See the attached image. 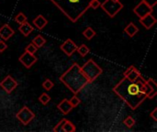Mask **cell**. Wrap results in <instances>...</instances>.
<instances>
[{
    "mask_svg": "<svg viewBox=\"0 0 157 132\" xmlns=\"http://www.w3.org/2000/svg\"><path fill=\"white\" fill-rule=\"evenodd\" d=\"M27 19H28L27 16H25V14H23L22 12H19L14 18V20L18 24H22L23 22L27 21Z\"/></svg>",
    "mask_w": 157,
    "mask_h": 132,
    "instance_id": "24",
    "label": "cell"
},
{
    "mask_svg": "<svg viewBox=\"0 0 157 132\" xmlns=\"http://www.w3.org/2000/svg\"><path fill=\"white\" fill-rule=\"evenodd\" d=\"M16 118L25 126H27L30 121H32L35 119V114L28 107H23L17 114Z\"/></svg>",
    "mask_w": 157,
    "mask_h": 132,
    "instance_id": "6",
    "label": "cell"
},
{
    "mask_svg": "<svg viewBox=\"0 0 157 132\" xmlns=\"http://www.w3.org/2000/svg\"><path fill=\"white\" fill-rule=\"evenodd\" d=\"M146 83H147L154 90H156V83H155V81L153 78H149V79L146 81Z\"/></svg>",
    "mask_w": 157,
    "mask_h": 132,
    "instance_id": "30",
    "label": "cell"
},
{
    "mask_svg": "<svg viewBox=\"0 0 157 132\" xmlns=\"http://www.w3.org/2000/svg\"><path fill=\"white\" fill-rule=\"evenodd\" d=\"M76 130V128L75 126L70 121V120H67L65 119L64 121V124L63 126V132H75Z\"/></svg>",
    "mask_w": 157,
    "mask_h": 132,
    "instance_id": "17",
    "label": "cell"
},
{
    "mask_svg": "<svg viewBox=\"0 0 157 132\" xmlns=\"http://www.w3.org/2000/svg\"><path fill=\"white\" fill-rule=\"evenodd\" d=\"M133 68H134V66H133V65L130 66V67H129V68H128V69H127V70H126V71L124 72V74H123L124 77H126V76H127V75H128V74H130V73L132 72V70Z\"/></svg>",
    "mask_w": 157,
    "mask_h": 132,
    "instance_id": "34",
    "label": "cell"
},
{
    "mask_svg": "<svg viewBox=\"0 0 157 132\" xmlns=\"http://www.w3.org/2000/svg\"><path fill=\"white\" fill-rule=\"evenodd\" d=\"M37 50H38V48L31 42V43H29L27 47H26V51H28V52H29V53H31V54H34L36 51H37Z\"/></svg>",
    "mask_w": 157,
    "mask_h": 132,
    "instance_id": "27",
    "label": "cell"
},
{
    "mask_svg": "<svg viewBox=\"0 0 157 132\" xmlns=\"http://www.w3.org/2000/svg\"><path fill=\"white\" fill-rule=\"evenodd\" d=\"M77 45L71 40V39H67L61 46L60 49L67 55V56H72L74 54L75 51H76L77 50Z\"/></svg>",
    "mask_w": 157,
    "mask_h": 132,
    "instance_id": "10",
    "label": "cell"
},
{
    "mask_svg": "<svg viewBox=\"0 0 157 132\" xmlns=\"http://www.w3.org/2000/svg\"><path fill=\"white\" fill-rule=\"evenodd\" d=\"M133 13L140 18L143 17L148 14H152L153 12V7L149 6L147 4H145L144 1H141L133 9H132Z\"/></svg>",
    "mask_w": 157,
    "mask_h": 132,
    "instance_id": "8",
    "label": "cell"
},
{
    "mask_svg": "<svg viewBox=\"0 0 157 132\" xmlns=\"http://www.w3.org/2000/svg\"><path fill=\"white\" fill-rule=\"evenodd\" d=\"M18 60L26 68L29 69L37 62V57L34 54H31V53H29V52L25 51V52L22 55H20Z\"/></svg>",
    "mask_w": 157,
    "mask_h": 132,
    "instance_id": "9",
    "label": "cell"
},
{
    "mask_svg": "<svg viewBox=\"0 0 157 132\" xmlns=\"http://www.w3.org/2000/svg\"><path fill=\"white\" fill-rule=\"evenodd\" d=\"M142 1H144L145 4H147L149 6H151L153 8H154V6L157 4V0H142Z\"/></svg>",
    "mask_w": 157,
    "mask_h": 132,
    "instance_id": "31",
    "label": "cell"
},
{
    "mask_svg": "<svg viewBox=\"0 0 157 132\" xmlns=\"http://www.w3.org/2000/svg\"><path fill=\"white\" fill-rule=\"evenodd\" d=\"M6 49H7V45H6V43L5 42V40H0V52L5 51Z\"/></svg>",
    "mask_w": 157,
    "mask_h": 132,
    "instance_id": "32",
    "label": "cell"
},
{
    "mask_svg": "<svg viewBox=\"0 0 157 132\" xmlns=\"http://www.w3.org/2000/svg\"><path fill=\"white\" fill-rule=\"evenodd\" d=\"M46 42V40L41 36V35H38L36 36L33 40H32V43L37 47V48H41Z\"/></svg>",
    "mask_w": 157,
    "mask_h": 132,
    "instance_id": "18",
    "label": "cell"
},
{
    "mask_svg": "<svg viewBox=\"0 0 157 132\" xmlns=\"http://www.w3.org/2000/svg\"><path fill=\"white\" fill-rule=\"evenodd\" d=\"M59 79L75 95L81 92L89 84L88 79L81 70V66L76 62H74Z\"/></svg>",
    "mask_w": 157,
    "mask_h": 132,
    "instance_id": "3",
    "label": "cell"
},
{
    "mask_svg": "<svg viewBox=\"0 0 157 132\" xmlns=\"http://www.w3.org/2000/svg\"><path fill=\"white\" fill-rule=\"evenodd\" d=\"M69 103L72 105L73 107H76L81 103V100H80L76 96H74L69 100Z\"/></svg>",
    "mask_w": 157,
    "mask_h": 132,
    "instance_id": "26",
    "label": "cell"
},
{
    "mask_svg": "<svg viewBox=\"0 0 157 132\" xmlns=\"http://www.w3.org/2000/svg\"><path fill=\"white\" fill-rule=\"evenodd\" d=\"M72 22L78 21L89 9L92 0H50Z\"/></svg>",
    "mask_w": 157,
    "mask_h": 132,
    "instance_id": "2",
    "label": "cell"
},
{
    "mask_svg": "<svg viewBox=\"0 0 157 132\" xmlns=\"http://www.w3.org/2000/svg\"><path fill=\"white\" fill-rule=\"evenodd\" d=\"M156 113H157V108L155 107L153 111H152V113L150 114V117L155 120V121H157V116H156Z\"/></svg>",
    "mask_w": 157,
    "mask_h": 132,
    "instance_id": "33",
    "label": "cell"
},
{
    "mask_svg": "<svg viewBox=\"0 0 157 132\" xmlns=\"http://www.w3.org/2000/svg\"><path fill=\"white\" fill-rule=\"evenodd\" d=\"M140 75H141V73H140V72L135 68V67H134V68L132 70V72H131V73L126 76V77H127L130 81H135V80H136Z\"/></svg>",
    "mask_w": 157,
    "mask_h": 132,
    "instance_id": "21",
    "label": "cell"
},
{
    "mask_svg": "<svg viewBox=\"0 0 157 132\" xmlns=\"http://www.w3.org/2000/svg\"><path fill=\"white\" fill-rule=\"evenodd\" d=\"M140 23L146 28V29H150L151 28H153L155 23H156V18L152 15V14H148L143 17L139 18Z\"/></svg>",
    "mask_w": 157,
    "mask_h": 132,
    "instance_id": "11",
    "label": "cell"
},
{
    "mask_svg": "<svg viewBox=\"0 0 157 132\" xmlns=\"http://www.w3.org/2000/svg\"><path fill=\"white\" fill-rule=\"evenodd\" d=\"M146 80L142 74L135 80L130 81L127 77H123L112 89V91L122 99L127 106L132 110L137 109L146 99L144 93V85Z\"/></svg>",
    "mask_w": 157,
    "mask_h": 132,
    "instance_id": "1",
    "label": "cell"
},
{
    "mask_svg": "<svg viewBox=\"0 0 157 132\" xmlns=\"http://www.w3.org/2000/svg\"><path fill=\"white\" fill-rule=\"evenodd\" d=\"M57 108L62 112V114L67 115V114H69V113L72 111V109H73L74 107H73L72 105L69 103V100H67L66 98H64V99H63V100L57 105Z\"/></svg>",
    "mask_w": 157,
    "mask_h": 132,
    "instance_id": "13",
    "label": "cell"
},
{
    "mask_svg": "<svg viewBox=\"0 0 157 132\" xmlns=\"http://www.w3.org/2000/svg\"><path fill=\"white\" fill-rule=\"evenodd\" d=\"M39 101L42 104V105H47L50 101H51V96L47 94V93H42L40 97H39Z\"/></svg>",
    "mask_w": 157,
    "mask_h": 132,
    "instance_id": "22",
    "label": "cell"
},
{
    "mask_svg": "<svg viewBox=\"0 0 157 132\" xmlns=\"http://www.w3.org/2000/svg\"><path fill=\"white\" fill-rule=\"evenodd\" d=\"M32 23H33V25H34L38 29L41 30V29L48 24V20H47L42 15H39V16H37V17L33 19Z\"/></svg>",
    "mask_w": 157,
    "mask_h": 132,
    "instance_id": "14",
    "label": "cell"
},
{
    "mask_svg": "<svg viewBox=\"0 0 157 132\" xmlns=\"http://www.w3.org/2000/svg\"><path fill=\"white\" fill-rule=\"evenodd\" d=\"M123 124H124L127 128L131 129V128H132V127L135 125V119H134L132 117L128 116V117L123 120Z\"/></svg>",
    "mask_w": 157,
    "mask_h": 132,
    "instance_id": "23",
    "label": "cell"
},
{
    "mask_svg": "<svg viewBox=\"0 0 157 132\" xmlns=\"http://www.w3.org/2000/svg\"><path fill=\"white\" fill-rule=\"evenodd\" d=\"M18 30L21 32V34H23L25 37H28L33 30H34V28L28 22V21H25L23 22L22 24H20L19 28H18Z\"/></svg>",
    "mask_w": 157,
    "mask_h": 132,
    "instance_id": "15",
    "label": "cell"
},
{
    "mask_svg": "<svg viewBox=\"0 0 157 132\" xmlns=\"http://www.w3.org/2000/svg\"><path fill=\"white\" fill-rule=\"evenodd\" d=\"M100 6L109 17H114L123 8L124 6L122 3L117 0H105L102 4H100Z\"/></svg>",
    "mask_w": 157,
    "mask_h": 132,
    "instance_id": "5",
    "label": "cell"
},
{
    "mask_svg": "<svg viewBox=\"0 0 157 132\" xmlns=\"http://www.w3.org/2000/svg\"><path fill=\"white\" fill-rule=\"evenodd\" d=\"M124 32L131 38L134 37L135 34H137L139 32V28L138 27L133 23V22H131L128 26H126V28H124Z\"/></svg>",
    "mask_w": 157,
    "mask_h": 132,
    "instance_id": "16",
    "label": "cell"
},
{
    "mask_svg": "<svg viewBox=\"0 0 157 132\" xmlns=\"http://www.w3.org/2000/svg\"><path fill=\"white\" fill-rule=\"evenodd\" d=\"M14 34H15V30L8 24H4L0 28V38L3 40H9Z\"/></svg>",
    "mask_w": 157,
    "mask_h": 132,
    "instance_id": "12",
    "label": "cell"
},
{
    "mask_svg": "<svg viewBox=\"0 0 157 132\" xmlns=\"http://www.w3.org/2000/svg\"><path fill=\"white\" fill-rule=\"evenodd\" d=\"M17 85V82L11 75H7L5 79H3V81L0 82V86L6 94L12 93L16 89Z\"/></svg>",
    "mask_w": 157,
    "mask_h": 132,
    "instance_id": "7",
    "label": "cell"
},
{
    "mask_svg": "<svg viewBox=\"0 0 157 132\" xmlns=\"http://www.w3.org/2000/svg\"><path fill=\"white\" fill-rule=\"evenodd\" d=\"M83 35H84V37H85L86 40H90L91 39H93V38L96 36V31H95L91 27H87V28L83 31Z\"/></svg>",
    "mask_w": 157,
    "mask_h": 132,
    "instance_id": "19",
    "label": "cell"
},
{
    "mask_svg": "<svg viewBox=\"0 0 157 132\" xmlns=\"http://www.w3.org/2000/svg\"><path fill=\"white\" fill-rule=\"evenodd\" d=\"M100 6V2L99 0H92L90 3V7L93 9H97Z\"/></svg>",
    "mask_w": 157,
    "mask_h": 132,
    "instance_id": "29",
    "label": "cell"
},
{
    "mask_svg": "<svg viewBox=\"0 0 157 132\" xmlns=\"http://www.w3.org/2000/svg\"><path fill=\"white\" fill-rule=\"evenodd\" d=\"M65 119H62L54 128H53V131L55 132H62L63 131V124H64V121H65Z\"/></svg>",
    "mask_w": 157,
    "mask_h": 132,
    "instance_id": "28",
    "label": "cell"
},
{
    "mask_svg": "<svg viewBox=\"0 0 157 132\" xmlns=\"http://www.w3.org/2000/svg\"><path fill=\"white\" fill-rule=\"evenodd\" d=\"M53 85H54V84H53L52 81L50 80V79H46V80L42 83V87H43L45 90H47V91H50V90L53 87Z\"/></svg>",
    "mask_w": 157,
    "mask_h": 132,
    "instance_id": "25",
    "label": "cell"
},
{
    "mask_svg": "<svg viewBox=\"0 0 157 132\" xmlns=\"http://www.w3.org/2000/svg\"><path fill=\"white\" fill-rule=\"evenodd\" d=\"M117 1H120V0H117Z\"/></svg>",
    "mask_w": 157,
    "mask_h": 132,
    "instance_id": "35",
    "label": "cell"
},
{
    "mask_svg": "<svg viewBox=\"0 0 157 132\" xmlns=\"http://www.w3.org/2000/svg\"><path fill=\"white\" fill-rule=\"evenodd\" d=\"M82 72L86 76V78L89 81V84L94 82L100 74H102L103 70L102 68L95 62L94 60L89 59L82 67H81Z\"/></svg>",
    "mask_w": 157,
    "mask_h": 132,
    "instance_id": "4",
    "label": "cell"
},
{
    "mask_svg": "<svg viewBox=\"0 0 157 132\" xmlns=\"http://www.w3.org/2000/svg\"><path fill=\"white\" fill-rule=\"evenodd\" d=\"M77 52L82 56V57H85L86 56L88 53H89V48L86 45V44H82L80 45L79 47H77Z\"/></svg>",
    "mask_w": 157,
    "mask_h": 132,
    "instance_id": "20",
    "label": "cell"
}]
</instances>
